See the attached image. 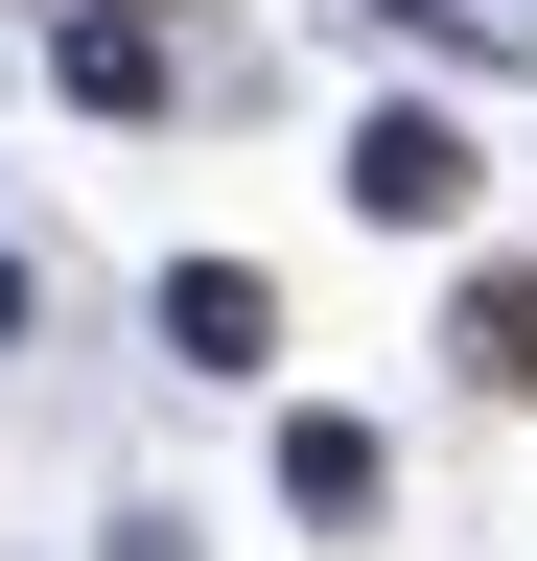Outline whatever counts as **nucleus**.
<instances>
[{
    "mask_svg": "<svg viewBox=\"0 0 537 561\" xmlns=\"http://www.w3.org/2000/svg\"><path fill=\"white\" fill-rule=\"evenodd\" d=\"M351 210L444 234V210H467V117H374V140H351Z\"/></svg>",
    "mask_w": 537,
    "mask_h": 561,
    "instance_id": "f257e3e1",
    "label": "nucleus"
},
{
    "mask_svg": "<svg viewBox=\"0 0 537 561\" xmlns=\"http://www.w3.org/2000/svg\"><path fill=\"white\" fill-rule=\"evenodd\" d=\"M164 328H187V375H257V328H281V305H257L234 257H187V280H164Z\"/></svg>",
    "mask_w": 537,
    "mask_h": 561,
    "instance_id": "f03ea898",
    "label": "nucleus"
},
{
    "mask_svg": "<svg viewBox=\"0 0 537 561\" xmlns=\"http://www.w3.org/2000/svg\"><path fill=\"white\" fill-rule=\"evenodd\" d=\"M281 491H304V515H374L397 468H374V421H281Z\"/></svg>",
    "mask_w": 537,
    "mask_h": 561,
    "instance_id": "7ed1b4c3",
    "label": "nucleus"
},
{
    "mask_svg": "<svg viewBox=\"0 0 537 561\" xmlns=\"http://www.w3.org/2000/svg\"><path fill=\"white\" fill-rule=\"evenodd\" d=\"M467 375H491V398H537V280H467Z\"/></svg>",
    "mask_w": 537,
    "mask_h": 561,
    "instance_id": "20e7f679",
    "label": "nucleus"
}]
</instances>
